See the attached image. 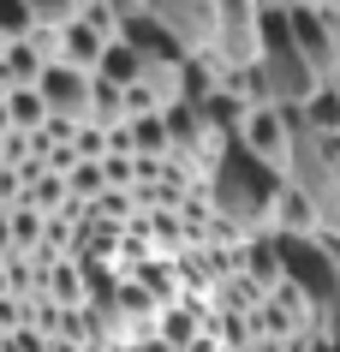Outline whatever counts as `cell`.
<instances>
[{
	"label": "cell",
	"instance_id": "obj_7",
	"mask_svg": "<svg viewBox=\"0 0 340 352\" xmlns=\"http://www.w3.org/2000/svg\"><path fill=\"white\" fill-rule=\"evenodd\" d=\"M102 54H108V36H95L84 19H72L66 30H60V60H66V66H78V72L95 78L102 72Z\"/></svg>",
	"mask_w": 340,
	"mask_h": 352
},
{
	"label": "cell",
	"instance_id": "obj_6",
	"mask_svg": "<svg viewBox=\"0 0 340 352\" xmlns=\"http://www.w3.org/2000/svg\"><path fill=\"white\" fill-rule=\"evenodd\" d=\"M239 275H251L263 293H281L286 287V257H281V233H251L245 251H239Z\"/></svg>",
	"mask_w": 340,
	"mask_h": 352
},
{
	"label": "cell",
	"instance_id": "obj_5",
	"mask_svg": "<svg viewBox=\"0 0 340 352\" xmlns=\"http://www.w3.org/2000/svg\"><path fill=\"white\" fill-rule=\"evenodd\" d=\"M239 144H245L257 162H269L275 173H286V167H293V126H286V108H257Z\"/></svg>",
	"mask_w": 340,
	"mask_h": 352
},
{
	"label": "cell",
	"instance_id": "obj_11",
	"mask_svg": "<svg viewBox=\"0 0 340 352\" xmlns=\"http://www.w3.org/2000/svg\"><path fill=\"white\" fill-rule=\"evenodd\" d=\"M304 120H310L322 138H340V90H335V84H322V90L304 102Z\"/></svg>",
	"mask_w": 340,
	"mask_h": 352
},
{
	"label": "cell",
	"instance_id": "obj_9",
	"mask_svg": "<svg viewBox=\"0 0 340 352\" xmlns=\"http://www.w3.org/2000/svg\"><path fill=\"white\" fill-rule=\"evenodd\" d=\"M6 108H12V131H24V138H36V131L48 126V102H42V90H12V96H6Z\"/></svg>",
	"mask_w": 340,
	"mask_h": 352
},
{
	"label": "cell",
	"instance_id": "obj_3",
	"mask_svg": "<svg viewBox=\"0 0 340 352\" xmlns=\"http://www.w3.org/2000/svg\"><path fill=\"white\" fill-rule=\"evenodd\" d=\"M144 12H155V19L168 24V36L191 60L215 48V0H144Z\"/></svg>",
	"mask_w": 340,
	"mask_h": 352
},
{
	"label": "cell",
	"instance_id": "obj_13",
	"mask_svg": "<svg viewBox=\"0 0 340 352\" xmlns=\"http://www.w3.org/2000/svg\"><path fill=\"white\" fill-rule=\"evenodd\" d=\"M30 12H36L42 30H66V24L84 12V0H30Z\"/></svg>",
	"mask_w": 340,
	"mask_h": 352
},
{
	"label": "cell",
	"instance_id": "obj_8",
	"mask_svg": "<svg viewBox=\"0 0 340 352\" xmlns=\"http://www.w3.org/2000/svg\"><path fill=\"white\" fill-rule=\"evenodd\" d=\"M144 66H150V60L137 54L132 42L113 36V42H108V54H102V72H95V78H108V84H120V90H132V84H144Z\"/></svg>",
	"mask_w": 340,
	"mask_h": 352
},
{
	"label": "cell",
	"instance_id": "obj_16",
	"mask_svg": "<svg viewBox=\"0 0 340 352\" xmlns=\"http://www.w3.org/2000/svg\"><path fill=\"white\" fill-rule=\"evenodd\" d=\"M6 131H12V108H6V102H0V138H6Z\"/></svg>",
	"mask_w": 340,
	"mask_h": 352
},
{
	"label": "cell",
	"instance_id": "obj_15",
	"mask_svg": "<svg viewBox=\"0 0 340 352\" xmlns=\"http://www.w3.org/2000/svg\"><path fill=\"white\" fill-rule=\"evenodd\" d=\"M0 352H48V334H36V329H12L6 340H0Z\"/></svg>",
	"mask_w": 340,
	"mask_h": 352
},
{
	"label": "cell",
	"instance_id": "obj_17",
	"mask_svg": "<svg viewBox=\"0 0 340 352\" xmlns=\"http://www.w3.org/2000/svg\"><path fill=\"white\" fill-rule=\"evenodd\" d=\"M328 84H335V90H340V66H335V78H328Z\"/></svg>",
	"mask_w": 340,
	"mask_h": 352
},
{
	"label": "cell",
	"instance_id": "obj_10",
	"mask_svg": "<svg viewBox=\"0 0 340 352\" xmlns=\"http://www.w3.org/2000/svg\"><path fill=\"white\" fill-rule=\"evenodd\" d=\"M66 186H72V204H102L108 197V167L102 162H78L66 173Z\"/></svg>",
	"mask_w": 340,
	"mask_h": 352
},
{
	"label": "cell",
	"instance_id": "obj_1",
	"mask_svg": "<svg viewBox=\"0 0 340 352\" xmlns=\"http://www.w3.org/2000/svg\"><path fill=\"white\" fill-rule=\"evenodd\" d=\"M286 173H275L269 162H257L245 144H227L209 167V204L215 215L239 227V233H275V209L286 197Z\"/></svg>",
	"mask_w": 340,
	"mask_h": 352
},
{
	"label": "cell",
	"instance_id": "obj_12",
	"mask_svg": "<svg viewBox=\"0 0 340 352\" xmlns=\"http://www.w3.org/2000/svg\"><path fill=\"white\" fill-rule=\"evenodd\" d=\"M42 24H36V12H30V0H0V36L6 42H30Z\"/></svg>",
	"mask_w": 340,
	"mask_h": 352
},
{
	"label": "cell",
	"instance_id": "obj_14",
	"mask_svg": "<svg viewBox=\"0 0 340 352\" xmlns=\"http://www.w3.org/2000/svg\"><path fill=\"white\" fill-rule=\"evenodd\" d=\"M78 19H84V24H90V30H95V36H120V24H126V19H120V12H113V6H108V0H84V12H78Z\"/></svg>",
	"mask_w": 340,
	"mask_h": 352
},
{
	"label": "cell",
	"instance_id": "obj_18",
	"mask_svg": "<svg viewBox=\"0 0 340 352\" xmlns=\"http://www.w3.org/2000/svg\"><path fill=\"white\" fill-rule=\"evenodd\" d=\"M0 54H6V36H0Z\"/></svg>",
	"mask_w": 340,
	"mask_h": 352
},
{
	"label": "cell",
	"instance_id": "obj_2",
	"mask_svg": "<svg viewBox=\"0 0 340 352\" xmlns=\"http://www.w3.org/2000/svg\"><path fill=\"white\" fill-rule=\"evenodd\" d=\"M42 102H48V120H66V126H90V108H95V78L54 60L48 72H42Z\"/></svg>",
	"mask_w": 340,
	"mask_h": 352
},
{
	"label": "cell",
	"instance_id": "obj_19",
	"mask_svg": "<svg viewBox=\"0 0 340 352\" xmlns=\"http://www.w3.org/2000/svg\"><path fill=\"white\" fill-rule=\"evenodd\" d=\"M335 155H340V138H335Z\"/></svg>",
	"mask_w": 340,
	"mask_h": 352
},
{
	"label": "cell",
	"instance_id": "obj_4",
	"mask_svg": "<svg viewBox=\"0 0 340 352\" xmlns=\"http://www.w3.org/2000/svg\"><path fill=\"white\" fill-rule=\"evenodd\" d=\"M286 24H293V42H299V54L310 60V72L328 84L340 66V48H335V24H328V12L322 6H310V0H293L286 6Z\"/></svg>",
	"mask_w": 340,
	"mask_h": 352
}]
</instances>
